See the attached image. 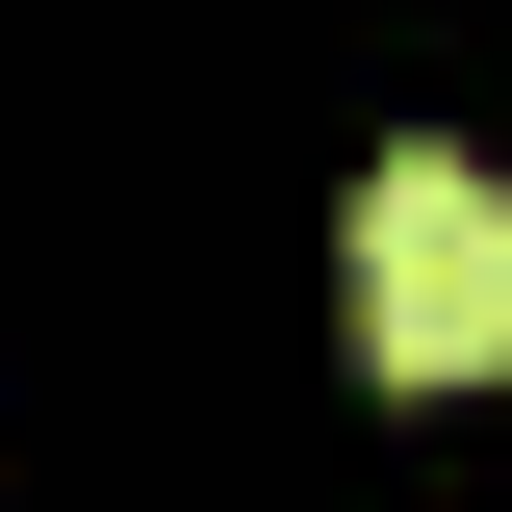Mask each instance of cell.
<instances>
[{
    "label": "cell",
    "mask_w": 512,
    "mask_h": 512,
    "mask_svg": "<svg viewBox=\"0 0 512 512\" xmlns=\"http://www.w3.org/2000/svg\"><path fill=\"white\" fill-rule=\"evenodd\" d=\"M359 359L384 384H512V180L487 154H384L359 180Z\"/></svg>",
    "instance_id": "obj_1"
}]
</instances>
